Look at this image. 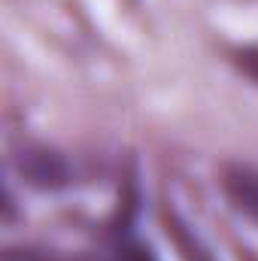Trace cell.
<instances>
[{
	"label": "cell",
	"mask_w": 258,
	"mask_h": 261,
	"mask_svg": "<svg viewBox=\"0 0 258 261\" xmlns=\"http://www.w3.org/2000/svg\"><path fill=\"white\" fill-rule=\"evenodd\" d=\"M18 167H21V173L28 176V182H31V186H40V189H61V186L70 182V167H67V161L61 155H55V152H46V149L28 152Z\"/></svg>",
	"instance_id": "7a4b0ae2"
},
{
	"label": "cell",
	"mask_w": 258,
	"mask_h": 261,
	"mask_svg": "<svg viewBox=\"0 0 258 261\" xmlns=\"http://www.w3.org/2000/svg\"><path fill=\"white\" fill-rule=\"evenodd\" d=\"M222 189L234 210H240L246 219L258 222V167L249 164H231L222 173Z\"/></svg>",
	"instance_id": "6da1fadb"
},
{
	"label": "cell",
	"mask_w": 258,
	"mask_h": 261,
	"mask_svg": "<svg viewBox=\"0 0 258 261\" xmlns=\"http://www.w3.org/2000/svg\"><path fill=\"white\" fill-rule=\"evenodd\" d=\"M234 64L240 67L249 79L258 82V46H243V49H237V52H234Z\"/></svg>",
	"instance_id": "5b68a950"
},
{
	"label": "cell",
	"mask_w": 258,
	"mask_h": 261,
	"mask_svg": "<svg viewBox=\"0 0 258 261\" xmlns=\"http://www.w3.org/2000/svg\"><path fill=\"white\" fill-rule=\"evenodd\" d=\"M167 234L176 240V246H179V252H183L186 261H216L213 255H210V249L197 240V234H192L189 225L179 222L176 216H167Z\"/></svg>",
	"instance_id": "3957f363"
},
{
	"label": "cell",
	"mask_w": 258,
	"mask_h": 261,
	"mask_svg": "<svg viewBox=\"0 0 258 261\" xmlns=\"http://www.w3.org/2000/svg\"><path fill=\"white\" fill-rule=\"evenodd\" d=\"M97 261H155V255H152L143 243H137V240H131V237H119V240L110 246V252L100 255Z\"/></svg>",
	"instance_id": "277c9868"
}]
</instances>
